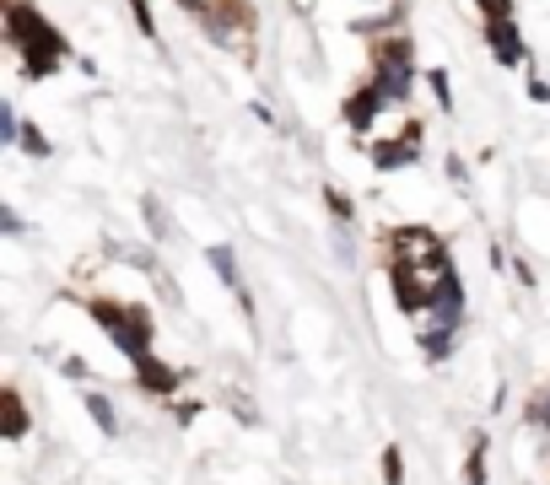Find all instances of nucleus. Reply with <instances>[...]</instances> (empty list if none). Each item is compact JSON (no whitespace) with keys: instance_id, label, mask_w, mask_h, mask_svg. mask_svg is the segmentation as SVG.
Returning a JSON list of instances; mask_svg holds the SVG:
<instances>
[{"instance_id":"9b49d317","label":"nucleus","mask_w":550,"mask_h":485,"mask_svg":"<svg viewBox=\"0 0 550 485\" xmlns=\"http://www.w3.org/2000/svg\"><path fill=\"white\" fill-rule=\"evenodd\" d=\"M28 432V410H22V394L6 388V437H22Z\"/></svg>"},{"instance_id":"f03ea898","label":"nucleus","mask_w":550,"mask_h":485,"mask_svg":"<svg viewBox=\"0 0 550 485\" xmlns=\"http://www.w3.org/2000/svg\"><path fill=\"white\" fill-rule=\"evenodd\" d=\"M6 27H12V43H17V54H22V71H28L33 82L54 76V65L65 59V38L28 6V0H12V6H6Z\"/></svg>"},{"instance_id":"f257e3e1","label":"nucleus","mask_w":550,"mask_h":485,"mask_svg":"<svg viewBox=\"0 0 550 485\" xmlns=\"http://www.w3.org/2000/svg\"><path fill=\"white\" fill-rule=\"evenodd\" d=\"M389 248H394V292H399V308H405V313H427V308L437 302L443 281L453 275L443 243H437L427 227H405V232L389 238Z\"/></svg>"},{"instance_id":"6e6552de","label":"nucleus","mask_w":550,"mask_h":485,"mask_svg":"<svg viewBox=\"0 0 550 485\" xmlns=\"http://www.w3.org/2000/svg\"><path fill=\"white\" fill-rule=\"evenodd\" d=\"M130 367H135V372H141V383H146V388H152V394H173V388H178V383H184V378H178V372H173V367H168V362H157V356H152V351H146V356H135V362H130Z\"/></svg>"},{"instance_id":"1a4fd4ad","label":"nucleus","mask_w":550,"mask_h":485,"mask_svg":"<svg viewBox=\"0 0 550 485\" xmlns=\"http://www.w3.org/2000/svg\"><path fill=\"white\" fill-rule=\"evenodd\" d=\"M383 103H389V98H383L378 87H362L357 98H346V124H351V129H367V124L383 113Z\"/></svg>"},{"instance_id":"2eb2a0df","label":"nucleus","mask_w":550,"mask_h":485,"mask_svg":"<svg viewBox=\"0 0 550 485\" xmlns=\"http://www.w3.org/2000/svg\"><path fill=\"white\" fill-rule=\"evenodd\" d=\"M141 211H146V227H152V232H157V238H168V216H162V205H157V199H152V194H146V199H141Z\"/></svg>"},{"instance_id":"aec40b11","label":"nucleus","mask_w":550,"mask_h":485,"mask_svg":"<svg viewBox=\"0 0 550 485\" xmlns=\"http://www.w3.org/2000/svg\"><path fill=\"white\" fill-rule=\"evenodd\" d=\"M324 199H329V211H334V216H346V222H351V205H346V194H340V189H324Z\"/></svg>"},{"instance_id":"ddd939ff","label":"nucleus","mask_w":550,"mask_h":485,"mask_svg":"<svg viewBox=\"0 0 550 485\" xmlns=\"http://www.w3.org/2000/svg\"><path fill=\"white\" fill-rule=\"evenodd\" d=\"M0 141H22V119L12 103H0Z\"/></svg>"},{"instance_id":"20e7f679","label":"nucleus","mask_w":550,"mask_h":485,"mask_svg":"<svg viewBox=\"0 0 550 485\" xmlns=\"http://www.w3.org/2000/svg\"><path fill=\"white\" fill-rule=\"evenodd\" d=\"M389 103H399L405 92H410V43L405 38H394L389 49H383V59H378V82H373Z\"/></svg>"},{"instance_id":"423d86ee","label":"nucleus","mask_w":550,"mask_h":485,"mask_svg":"<svg viewBox=\"0 0 550 485\" xmlns=\"http://www.w3.org/2000/svg\"><path fill=\"white\" fill-rule=\"evenodd\" d=\"M421 157V135L416 129H405L399 135V141H383V146H373V168H410V162H416Z\"/></svg>"},{"instance_id":"f8f14e48","label":"nucleus","mask_w":550,"mask_h":485,"mask_svg":"<svg viewBox=\"0 0 550 485\" xmlns=\"http://www.w3.org/2000/svg\"><path fill=\"white\" fill-rule=\"evenodd\" d=\"M22 152H28V157H49L54 146H49V135H43V129H33V124H22Z\"/></svg>"},{"instance_id":"0eeeda50","label":"nucleus","mask_w":550,"mask_h":485,"mask_svg":"<svg viewBox=\"0 0 550 485\" xmlns=\"http://www.w3.org/2000/svg\"><path fill=\"white\" fill-rule=\"evenodd\" d=\"M205 259H211V270H216L222 281H227V292H232L243 308H254V302H248V286H243V275H238V259H232V248H227V243H216V248H205Z\"/></svg>"},{"instance_id":"4468645a","label":"nucleus","mask_w":550,"mask_h":485,"mask_svg":"<svg viewBox=\"0 0 550 485\" xmlns=\"http://www.w3.org/2000/svg\"><path fill=\"white\" fill-rule=\"evenodd\" d=\"M480 453H486V437H475V453H469V474H464V485H486V464H480Z\"/></svg>"},{"instance_id":"7ed1b4c3","label":"nucleus","mask_w":550,"mask_h":485,"mask_svg":"<svg viewBox=\"0 0 550 485\" xmlns=\"http://www.w3.org/2000/svg\"><path fill=\"white\" fill-rule=\"evenodd\" d=\"M92 318L108 329V340L119 345V351L135 362V356H146L152 351V318L141 308H119V302H92Z\"/></svg>"},{"instance_id":"39448f33","label":"nucleus","mask_w":550,"mask_h":485,"mask_svg":"<svg viewBox=\"0 0 550 485\" xmlns=\"http://www.w3.org/2000/svg\"><path fill=\"white\" fill-rule=\"evenodd\" d=\"M486 43H491L497 65H507V71H518V65L529 59V49H523V38H518L513 17H486Z\"/></svg>"},{"instance_id":"f3484780","label":"nucleus","mask_w":550,"mask_h":485,"mask_svg":"<svg viewBox=\"0 0 550 485\" xmlns=\"http://www.w3.org/2000/svg\"><path fill=\"white\" fill-rule=\"evenodd\" d=\"M130 12H135V22H141L146 38H157V22H152V6H146V0H130Z\"/></svg>"},{"instance_id":"6ab92c4d","label":"nucleus","mask_w":550,"mask_h":485,"mask_svg":"<svg viewBox=\"0 0 550 485\" xmlns=\"http://www.w3.org/2000/svg\"><path fill=\"white\" fill-rule=\"evenodd\" d=\"M65 378H76V383H87V378H92V367H87L82 356H65Z\"/></svg>"},{"instance_id":"a211bd4d","label":"nucleus","mask_w":550,"mask_h":485,"mask_svg":"<svg viewBox=\"0 0 550 485\" xmlns=\"http://www.w3.org/2000/svg\"><path fill=\"white\" fill-rule=\"evenodd\" d=\"M432 92H437V103H443V113L453 108V92H448V76L443 71H432Z\"/></svg>"},{"instance_id":"dca6fc26","label":"nucleus","mask_w":550,"mask_h":485,"mask_svg":"<svg viewBox=\"0 0 550 485\" xmlns=\"http://www.w3.org/2000/svg\"><path fill=\"white\" fill-rule=\"evenodd\" d=\"M405 480V464H399V448H383V485H399Z\"/></svg>"},{"instance_id":"9d476101","label":"nucleus","mask_w":550,"mask_h":485,"mask_svg":"<svg viewBox=\"0 0 550 485\" xmlns=\"http://www.w3.org/2000/svg\"><path fill=\"white\" fill-rule=\"evenodd\" d=\"M87 415L98 421V432H103V437H119V415H114V399H108V394H98V388H92V394H87Z\"/></svg>"},{"instance_id":"412c9836","label":"nucleus","mask_w":550,"mask_h":485,"mask_svg":"<svg viewBox=\"0 0 550 485\" xmlns=\"http://www.w3.org/2000/svg\"><path fill=\"white\" fill-rule=\"evenodd\" d=\"M475 6L486 12V17H507V12H513V0H475Z\"/></svg>"}]
</instances>
